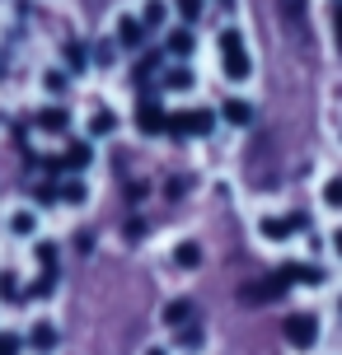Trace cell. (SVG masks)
<instances>
[{
	"instance_id": "obj_25",
	"label": "cell",
	"mask_w": 342,
	"mask_h": 355,
	"mask_svg": "<svg viewBox=\"0 0 342 355\" xmlns=\"http://www.w3.org/2000/svg\"><path fill=\"white\" fill-rule=\"evenodd\" d=\"M338 257H342V230H338Z\"/></svg>"
},
{
	"instance_id": "obj_26",
	"label": "cell",
	"mask_w": 342,
	"mask_h": 355,
	"mask_svg": "<svg viewBox=\"0 0 342 355\" xmlns=\"http://www.w3.org/2000/svg\"><path fill=\"white\" fill-rule=\"evenodd\" d=\"M220 5H234V0H220Z\"/></svg>"
},
{
	"instance_id": "obj_21",
	"label": "cell",
	"mask_w": 342,
	"mask_h": 355,
	"mask_svg": "<svg viewBox=\"0 0 342 355\" xmlns=\"http://www.w3.org/2000/svg\"><path fill=\"white\" fill-rule=\"evenodd\" d=\"M47 89H52V94H61V89H66V75L52 71V75H47Z\"/></svg>"
},
{
	"instance_id": "obj_11",
	"label": "cell",
	"mask_w": 342,
	"mask_h": 355,
	"mask_svg": "<svg viewBox=\"0 0 342 355\" xmlns=\"http://www.w3.org/2000/svg\"><path fill=\"white\" fill-rule=\"evenodd\" d=\"M169 52L188 56V52H193V33H169Z\"/></svg>"
},
{
	"instance_id": "obj_2",
	"label": "cell",
	"mask_w": 342,
	"mask_h": 355,
	"mask_svg": "<svg viewBox=\"0 0 342 355\" xmlns=\"http://www.w3.org/2000/svg\"><path fill=\"white\" fill-rule=\"evenodd\" d=\"M286 341L295 351H309V346L319 341V318H314V313H291L286 318Z\"/></svg>"
},
{
	"instance_id": "obj_4",
	"label": "cell",
	"mask_w": 342,
	"mask_h": 355,
	"mask_svg": "<svg viewBox=\"0 0 342 355\" xmlns=\"http://www.w3.org/2000/svg\"><path fill=\"white\" fill-rule=\"evenodd\" d=\"M286 290V276L277 271L272 281H258V285H244V304H268V300H277Z\"/></svg>"
},
{
	"instance_id": "obj_14",
	"label": "cell",
	"mask_w": 342,
	"mask_h": 355,
	"mask_svg": "<svg viewBox=\"0 0 342 355\" xmlns=\"http://www.w3.org/2000/svg\"><path fill=\"white\" fill-rule=\"evenodd\" d=\"M52 341H56V332L47 327V322H42V327H33V346H42V351H47Z\"/></svg>"
},
{
	"instance_id": "obj_8",
	"label": "cell",
	"mask_w": 342,
	"mask_h": 355,
	"mask_svg": "<svg viewBox=\"0 0 342 355\" xmlns=\"http://www.w3.org/2000/svg\"><path fill=\"white\" fill-rule=\"evenodd\" d=\"M188 318H193V304L188 300H179V304L164 309V322H169V327H179V322H188Z\"/></svg>"
},
{
	"instance_id": "obj_6",
	"label": "cell",
	"mask_w": 342,
	"mask_h": 355,
	"mask_svg": "<svg viewBox=\"0 0 342 355\" xmlns=\"http://www.w3.org/2000/svg\"><path fill=\"white\" fill-rule=\"evenodd\" d=\"M117 37H122L127 47H136V42H141V37H145V24H141V19H136V15H127L122 24H117Z\"/></svg>"
},
{
	"instance_id": "obj_15",
	"label": "cell",
	"mask_w": 342,
	"mask_h": 355,
	"mask_svg": "<svg viewBox=\"0 0 342 355\" xmlns=\"http://www.w3.org/2000/svg\"><path fill=\"white\" fill-rule=\"evenodd\" d=\"M324 201L328 206H342V178H333V182L324 187Z\"/></svg>"
},
{
	"instance_id": "obj_24",
	"label": "cell",
	"mask_w": 342,
	"mask_h": 355,
	"mask_svg": "<svg viewBox=\"0 0 342 355\" xmlns=\"http://www.w3.org/2000/svg\"><path fill=\"white\" fill-rule=\"evenodd\" d=\"M333 28H338V47H342V5H338V15H333Z\"/></svg>"
},
{
	"instance_id": "obj_13",
	"label": "cell",
	"mask_w": 342,
	"mask_h": 355,
	"mask_svg": "<svg viewBox=\"0 0 342 355\" xmlns=\"http://www.w3.org/2000/svg\"><path fill=\"white\" fill-rule=\"evenodd\" d=\"M113 131V112L104 107V112H94V136H108Z\"/></svg>"
},
{
	"instance_id": "obj_18",
	"label": "cell",
	"mask_w": 342,
	"mask_h": 355,
	"mask_svg": "<svg viewBox=\"0 0 342 355\" xmlns=\"http://www.w3.org/2000/svg\"><path fill=\"white\" fill-rule=\"evenodd\" d=\"M145 24H150V28L164 24V5H145Z\"/></svg>"
},
{
	"instance_id": "obj_7",
	"label": "cell",
	"mask_w": 342,
	"mask_h": 355,
	"mask_svg": "<svg viewBox=\"0 0 342 355\" xmlns=\"http://www.w3.org/2000/svg\"><path fill=\"white\" fill-rule=\"evenodd\" d=\"M225 122H234V126H249V122H253V107L244 103V98H230V103H225Z\"/></svg>"
},
{
	"instance_id": "obj_23",
	"label": "cell",
	"mask_w": 342,
	"mask_h": 355,
	"mask_svg": "<svg viewBox=\"0 0 342 355\" xmlns=\"http://www.w3.org/2000/svg\"><path fill=\"white\" fill-rule=\"evenodd\" d=\"M19 351V341L15 337H0V355H15Z\"/></svg>"
},
{
	"instance_id": "obj_9",
	"label": "cell",
	"mask_w": 342,
	"mask_h": 355,
	"mask_svg": "<svg viewBox=\"0 0 342 355\" xmlns=\"http://www.w3.org/2000/svg\"><path fill=\"white\" fill-rule=\"evenodd\" d=\"M174 262H179V266H197L202 248H197V243H179V248H174Z\"/></svg>"
},
{
	"instance_id": "obj_5",
	"label": "cell",
	"mask_w": 342,
	"mask_h": 355,
	"mask_svg": "<svg viewBox=\"0 0 342 355\" xmlns=\"http://www.w3.org/2000/svg\"><path fill=\"white\" fill-rule=\"evenodd\" d=\"M136 126H141V131H150V136H155V131H164L160 103H141V107H136Z\"/></svg>"
},
{
	"instance_id": "obj_10",
	"label": "cell",
	"mask_w": 342,
	"mask_h": 355,
	"mask_svg": "<svg viewBox=\"0 0 342 355\" xmlns=\"http://www.w3.org/2000/svg\"><path fill=\"white\" fill-rule=\"evenodd\" d=\"M38 122L47 126V131H66V112H61V107H47V112H42Z\"/></svg>"
},
{
	"instance_id": "obj_12",
	"label": "cell",
	"mask_w": 342,
	"mask_h": 355,
	"mask_svg": "<svg viewBox=\"0 0 342 355\" xmlns=\"http://www.w3.org/2000/svg\"><path fill=\"white\" fill-rule=\"evenodd\" d=\"M10 230H15V234H33V215H28V211H15Z\"/></svg>"
},
{
	"instance_id": "obj_19",
	"label": "cell",
	"mask_w": 342,
	"mask_h": 355,
	"mask_svg": "<svg viewBox=\"0 0 342 355\" xmlns=\"http://www.w3.org/2000/svg\"><path fill=\"white\" fill-rule=\"evenodd\" d=\"M179 10H183V19H197L202 15V0H179Z\"/></svg>"
},
{
	"instance_id": "obj_3",
	"label": "cell",
	"mask_w": 342,
	"mask_h": 355,
	"mask_svg": "<svg viewBox=\"0 0 342 355\" xmlns=\"http://www.w3.org/2000/svg\"><path fill=\"white\" fill-rule=\"evenodd\" d=\"M211 122H216V117H211V112H206V107H193V112H183V117H174V131H183V136H202V131H211Z\"/></svg>"
},
{
	"instance_id": "obj_17",
	"label": "cell",
	"mask_w": 342,
	"mask_h": 355,
	"mask_svg": "<svg viewBox=\"0 0 342 355\" xmlns=\"http://www.w3.org/2000/svg\"><path fill=\"white\" fill-rule=\"evenodd\" d=\"M282 10H286V19H300L305 15V0H282Z\"/></svg>"
},
{
	"instance_id": "obj_22",
	"label": "cell",
	"mask_w": 342,
	"mask_h": 355,
	"mask_svg": "<svg viewBox=\"0 0 342 355\" xmlns=\"http://www.w3.org/2000/svg\"><path fill=\"white\" fill-rule=\"evenodd\" d=\"M66 201H85V187L80 182H66Z\"/></svg>"
},
{
	"instance_id": "obj_16",
	"label": "cell",
	"mask_w": 342,
	"mask_h": 355,
	"mask_svg": "<svg viewBox=\"0 0 342 355\" xmlns=\"http://www.w3.org/2000/svg\"><path fill=\"white\" fill-rule=\"evenodd\" d=\"M90 164V145H71V168H85Z\"/></svg>"
},
{
	"instance_id": "obj_20",
	"label": "cell",
	"mask_w": 342,
	"mask_h": 355,
	"mask_svg": "<svg viewBox=\"0 0 342 355\" xmlns=\"http://www.w3.org/2000/svg\"><path fill=\"white\" fill-rule=\"evenodd\" d=\"M169 85H174V89H188V85H193V75H188V71H174V75H169Z\"/></svg>"
},
{
	"instance_id": "obj_1",
	"label": "cell",
	"mask_w": 342,
	"mask_h": 355,
	"mask_svg": "<svg viewBox=\"0 0 342 355\" xmlns=\"http://www.w3.org/2000/svg\"><path fill=\"white\" fill-rule=\"evenodd\" d=\"M220 52H225V75H230V80H249V56H244V42H239V33H234V28H225V33H220Z\"/></svg>"
}]
</instances>
